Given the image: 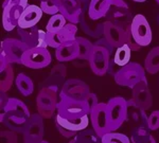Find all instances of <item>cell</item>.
Returning a JSON list of instances; mask_svg holds the SVG:
<instances>
[{
	"label": "cell",
	"instance_id": "cell-34",
	"mask_svg": "<svg viewBox=\"0 0 159 143\" xmlns=\"http://www.w3.org/2000/svg\"><path fill=\"white\" fill-rule=\"evenodd\" d=\"M102 143H130V139L127 136L120 132H110L101 137Z\"/></svg>",
	"mask_w": 159,
	"mask_h": 143
},
{
	"label": "cell",
	"instance_id": "cell-5",
	"mask_svg": "<svg viewBox=\"0 0 159 143\" xmlns=\"http://www.w3.org/2000/svg\"><path fill=\"white\" fill-rule=\"evenodd\" d=\"M89 118L88 114L84 116L83 118L69 120L63 118L60 114H56L55 117V126L57 128L58 132L65 138L75 137L79 132H83L84 129L88 128Z\"/></svg>",
	"mask_w": 159,
	"mask_h": 143
},
{
	"label": "cell",
	"instance_id": "cell-26",
	"mask_svg": "<svg viewBox=\"0 0 159 143\" xmlns=\"http://www.w3.org/2000/svg\"><path fill=\"white\" fill-rule=\"evenodd\" d=\"M15 85L20 93L24 96H29L34 91V84L28 75L25 73H19L15 78Z\"/></svg>",
	"mask_w": 159,
	"mask_h": 143
},
{
	"label": "cell",
	"instance_id": "cell-2",
	"mask_svg": "<svg viewBox=\"0 0 159 143\" xmlns=\"http://www.w3.org/2000/svg\"><path fill=\"white\" fill-rule=\"evenodd\" d=\"M60 96H57V89L46 86L40 89L36 96L37 111L43 119H50L57 110V103Z\"/></svg>",
	"mask_w": 159,
	"mask_h": 143
},
{
	"label": "cell",
	"instance_id": "cell-1",
	"mask_svg": "<svg viewBox=\"0 0 159 143\" xmlns=\"http://www.w3.org/2000/svg\"><path fill=\"white\" fill-rule=\"evenodd\" d=\"M57 103V114L63 118L75 120L90 114V108L85 101H75L60 93Z\"/></svg>",
	"mask_w": 159,
	"mask_h": 143
},
{
	"label": "cell",
	"instance_id": "cell-6",
	"mask_svg": "<svg viewBox=\"0 0 159 143\" xmlns=\"http://www.w3.org/2000/svg\"><path fill=\"white\" fill-rule=\"evenodd\" d=\"M27 44L16 38H7L1 42L0 53H3L10 64H21L25 53L29 50Z\"/></svg>",
	"mask_w": 159,
	"mask_h": 143
},
{
	"label": "cell",
	"instance_id": "cell-19",
	"mask_svg": "<svg viewBox=\"0 0 159 143\" xmlns=\"http://www.w3.org/2000/svg\"><path fill=\"white\" fill-rule=\"evenodd\" d=\"M55 56L61 63L76 60L79 57V44L76 39L64 42L57 49H55Z\"/></svg>",
	"mask_w": 159,
	"mask_h": 143
},
{
	"label": "cell",
	"instance_id": "cell-25",
	"mask_svg": "<svg viewBox=\"0 0 159 143\" xmlns=\"http://www.w3.org/2000/svg\"><path fill=\"white\" fill-rule=\"evenodd\" d=\"M14 83V68L13 64H9L7 67L0 69V91H9Z\"/></svg>",
	"mask_w": 159,
	"mask_h": 143
},
{
	"label": "cell",
	"instance_id": "cell-10",
	"mask_svg": "<svg viewBox=\"0 0 159 143\" xmlns=\"http://www.w3.org/2000/svg\"><path fill=\"white\" fill-rule=\"evenodd\" d=\"M110 51L101 45H94L92 55L89 60L91 71L98 76L105 75L109 70Z\"/></svg>",
	"mask_w": 159,
	"mask_h": 143
},
{
	"label": "cell",
	"instance_id": "cell-32",
	"mask_svg": "<svg viewBox=\"0 0 159 143\" xmlns=\"http://www.w3.org/2000/svg\"><path fill=\"white\" fill-rule=\"evenodd\" d=\"M66 24H67V19L61 13H58V14L51 16L47 24V27H46V30L47 32H60L66 25Z\"/></svg>",
	"mask_w": 159,
	"mask_h": 143
},
{
	"label": "cell",
	"instance_id": "cell-49",
	"mask_svg": "<svg viewBox=\"0 0 159 143\" xmlns=\"http://www.w3.org/2000/svg\"><path fill=\"white\" fill-rule=\"evenodd\" d=\"M24 143H31V142H24Z\"/></svg>",
	"mask_w": 159,
	"mask_h": 143
},
{
	"label": "cell",
	"instance_id": "cell-24",
	"mask_svg": "<svg viewBox=\"0 0 159 143\" xmlns=\"http://www.w3.org/2000/svg\"><path fill=\"white\" fill-rule=\"evenodd\" d=\"M148 127L145 126H137L133 129L132 136H130V142L132 143H157L153 135L151 134Z\"/></svg>",
	"mask_w": 159,
	"mask_h": 143
},
{
	"label": "cell",
	"instance_id": "cell-12",
	"mask_svg": "<svg viewBox=\"0 0 159 143\" xmlns=\"http://www.w3.org/2000/svg\"><path fill=\"white\" fill-rule=\"evenodd\" d=\"M60 93L75 101H85L87 96L90 93V89L83 81L79 78H70L63 84Z\"/></svg>",
	"mask_w": 159,
	"mask_h": 143
},
{
	"label": "cell",
	"instance_id": "cell-28",
	"mask_svg": "<svg viewBox=\"0 0 159 143\" xmlns=\"http://www.w3.org/2000/svg\"><path fill=\"white\" fill-rule=\"evenodd\" d=\"M79 44V60H89L94 49V45L89 39L84 37H76Z\"/></svg>",
	"mask_w": 159,
	"mask_h": 143
},
{
	"label": "cell",
	"instance_id": "cell-21",
	"mask_svg": "<svg viewBox=\"0 0 159 143\" xmlns=\"http://www.w3.org/2000/svg\"><path fill=\"white\" fill-rule=\"evenodd\" d=\"M111 0H90L88 7V16L91 20H99L107 15Z\"/></svg>",
	"mask_w": 159,
	"mask_h": 143
},
{
	"label": "cell",
	"instance_id": "cell-8",
	"mask_svg": "<svg viewBox=\"0 0 159 143\" xmlns=\"http://www.w3.org/2000/svg\"><path fill=\"white\" fill-rule=\"evenodd\" d=\"M106 17L108 18L107 20L114 22L115 25L123 28L124 30L129 27L133 20L130 19V11L129 7L123 0H111L110 9Z\"/></svg>",
	"mask_w": 159,
	"mask_h": 143
},
{
	"label": "cell",
	"instance_id": "cell-35",
	"mask_svg": "<svg viewBox=\"0 0 159 143\" xmlns=\"http://www.w3.org/2000/svg\"><path fill=\"white\" fill-rule=\"evenodd\" d=\"M47 42L49 47L57 49L65 42V39L61 34V32H47Z\"/></svg>",
	"mask_w": 159,
	"mask_h": 143
},
{
	"label": "cell",
	"instance_id": "cell-15",
	"mask_svg": "<svg viewBox=\"0 0 159 143\" xmlns=\"http://www.w3.org/2000/svg\"><path fill=\"white\" fill-rule=\"evenodd\" d=\"M133 102L139 109L148 110L152 107L153 99L148 89L147 78L141 81L133 88Z\"/></svg>",
	"mask_w": 159,
	"mask_h": 143
},
{
	"label": "cell",
	"instance_id": "cell-18",
	"mask_svg": "<svg viewBox=\"0 0 159 143\" xmlns=\"http://www.w3.org/2000/svg\"><path fill=\"white\" fill-rule=\"evenodd\" d=\"M24 7L20 6H7L3 9L2 13V25L7 32L13 31L18 27V22L24 12Z\"/></svg>",
	"mask_w": 159,
	"mask_h": 143
},
{
	"label": "cell",
	"instance_id": "cell-47",
	"mask_svg": "<svg viewBox=\"0 0 159 143\" xmlns=\"http://www.w3.org/2000/svg\"><path fill=\"white\" fill-rule=\"evenodd\" d=\"M38 143H50V142H48V141H45V140H42L40 142H38Z\"/></svg>",
	"mask_w": 159,
	"mask_h": 143
},
{
	"label": "cell",
	"instance_id": "cell-29",
	"mask_svg": "<svg viewBox=\"0 0 159 143\" xmlns=\"http://www.w3.org/2000/svg\"><path fill=\"white\" fill-rule=\"evenodd\" d=\"M130 56H132V49L129 47V45L124 44L116 49L114 56V64L120 66V67H124L127 64H129Z\"/></svg>",
	"mask_w": 159,
	"mask_h": 143
},
{
	"label": "cell",
	"instance_id": "cell-43",
	"mask_svg": "<svg viewBox=\"0 0 159 143\" xmlns=\"http://www.w3.org/2000/svg\"><path fill=\"white\" fill-rule=\"evenodd\" d=\"M9 96H7L6 92H1V98H0V108H1V110H3L4 107L7 106V102H9Z\"/></svg>",
	"mask_w": 159,
	"mask_h": 143
},
{
	"label": "cell",
	"instance_id": "cell-30",
	"mask_svg": "<svg viewBox=\"0 0 159 143\" xmlns=\"http://www.w3.org/2000/svg\"><path fill=\"white\" fill-rule=\"evenodd\" d=\"M66 76V67L63 64L53 67L51 70V74L49 78V84L47 86L49 87H53L55 89H58V84L65 78Z\"/></svg>",
	"mask_w": 159,
	"mask_h": 143
},
{
	"label": "cell",
	"instance_id": "cell-33",
	"mask_svg": "<svg viewBox=\"0 0 159 143\" xmlns=\"http://www.w3.org/2000/svg\"><path fill=\"white\" fill-rule=\"evenodd\" d=\"M39 7L43 13L51 15V16L61 13V7L58 0H45V1H40Z\"/></svg>",
	"mask_w": 159,
	"mask_h": 143
},
{
	"label": "cell",
	"instance_id": "cell-51",
	"mask_svg": "<svg viewBox=\"0 0 159 143\" xmlns=\"http://www.w3.org/2000/svg\"><path fill=\"white\" fill-rule=\"evenodd\" d=\"M158 22H159V17H158Z\"/></svg>",
	"mask_w": 159,
	"mask_h": 143
},
{
	"label": "cell",
	"instance_id": "cell-45",
	"mask_svg": "<svg viewBox=\"0 0 159 143\" xmlns=\"http://www.w3.org/2000/svg\"><path fill=\"white\" fill-rule=\"evenodd\" d=\"M133 1H135V2H144V1H147V0H133Z\"/></svg>",
	"mask_w": 159,
	"mask_h": 143
},
{
	"label": "cell",
	"instance_id": "cell-4",
	"mask_svg": "<svg viewBox=\"0 0 159 143\" xmlns=\"http://www.w3.org/2000/svg\"><path fill=\"white\" fill-rule=\"evenodd\" d=\"M107 114L110 125V132H116L127 119L129 105L122 96H115L107 102Z\"/></svg>",
	"mask_w": 159,
	"mask_h": 143
},
{
	"label": "cell",
	"instance_id": "cell-41",
	"mask_svg": "<svg viewBox=\"0 0 159 143\" xmlns=\"http://www.w3.org/2000/svg\"><path fill=\"white\" fill-rule=\"evenodd\" d=\"M85 102L87 103V105H88L89 108H90V111L99 104L98 96H97L96 93H92V92H90V93L88 94V96H87Z\"/></svg>",
	"mask_w": 159,
	"mask_h": 143
},
{
	"label": "cell",
	"instance_id": "cell-3",
	"mask_svg": "<svg viewBox=\"0 0 159 143\" xmlns=\"http://www.w3.org/2000/svg\"><path fill=\"white\" fill-rule=\"evenodd\" d=\"M144 68L138 63H129L115 73V81L118 85L134 88L138 83L145 80Z\"/></svg>",
	"mask_w": 159,
	"mask_h": 143
},
{
	"label": "cell",
	"instance_id": "cell-13",
	"mask_svg": "<svg viewBox=\"0 0 159 143\" xmlns=\"http://www.w3.org/2000/svg\"><path fill=\"white\" fill-rule=\"evenodd\" d=\"M39 114H31L24 135V142L38 143L43 137V122Z\"/></svg>",
	"mask_w": 159,
	"mask_h": 143
},
{
	"label": "cell",
	"instance_id": "cell-20",
	"mask_svg": "<svg viewBox=\"0 0 159 143\" xmlns=\"http://www.w3.org/2000/svg\"><path fill=\"white\" fill-rule=\"evenodd\" d=\"M0 120H1V123L6 125L10 131H13L17 132V134H24L25 131V127L28 125L29 118L25 116H18V114H11L2 112Z\"/></svg>",
	"mask_w": 159,
	"mask_h": 143
},
{
	"label": "cell",
	"instance_id": "cell-16",
	"mask_svg": "<svg viewBox=\"0 0 159 143\" xmlns=\"http://www.w3.org/2000/svg\"><path fill=\"white\" fill-rule=\"evenodd\" d=\"M43 10L40 7L35 6V4H29L22 12L20 16L18 28L20 29H29V28L36 27L40 19L43 17Z\"/></svg>",
	"mask_w": 159,
	"mask_h": 143
},
{
	"label": "cell",
	"instance_id": "cell-42",
	"mask_svg": "<svg viewBox=\"0 0 159 143\" xmlns=\"http://www.w3.org/2000/svg\"><path fill=\"white\" fill-rule=\"evenodd\" d=\"M49 47L48 46V42H47V31H43V30H39V38H38V45L37 48H47Z\"/></svg>",
	"mask_w": 159,
	"mask_h": 143
},
{
	"label": "cell",
	"instance_id": "cell-40",
	"mask_svg": "<svg viewBox=\"0 0 159 143\" xmlns=\"http://www.w3.org/2000/svg\"><path fill=\"white\" fill-rule=\"evenodd\" d=\"M7 6H20L25 9L29 6V3H28V0H4L2 3V9H4Z\"/></svg>",
	"mask_w": 159,
	"mask_h": 143
},
{
	"label": "cell",
	"instance_id": "cell-27",
	"mask_svg": "<svg viewBox=\"0 0 159 143\" xmlns=\"http://www.w3.org/2000/svg\"><path fill=\"white\" fill-rule=\"evenodd\" d=\"M144 68L150 74L159 72V46L154 47L148 53L144 60Z\"/></svg>",
	"mask_w": 159,
	"mask_h": 143
},
{
	"label": "cell",
	"instance_id": "cell-14",
	"mask_svg": "<svg viewBox=\"0 0 159 143\" xmlns=\"http://www.w3.org/2000/svg\"><path fill=\"white\" fill-rule=\"evenodd\" d=\"M103 35L111 48H119L125 44V30L109 20L103 24Z\"/></svg>",
	"mask_w": 159,
	"mask_h": 143
},
{
	"label": "cell",
	"instance_id": "cell-31",
	"mask_svg": "<svg viewBox=\"0 0 159 143\" xmlns=\"http://www.w3.org/2000/svg\"><path fill=\"white\" fill-rule=\"evenodd\" d=\"M75 143H102L101 137L94 132V129H84L83 132H79L75 137Z\"/></svg>",
	"mask_w": 159,
	"mask_h": 143
},
{
	"label": "cell",
	"instance_id": "cell-22",
	"mask_svg": "<svg viewBox=\"0 0 159 143\" xmlns=\"http://www.w3.org/2000/svg\"><path fill=\"white\" fill-rule=\"evenodd\" d=\"M2 112H4V114H18V116H25L28 117V118L31 117L28 106L25 105L21 100L16 98L9 99V102H7V106L4 107Z\"/></svg>",
	"mask_w": 159,
	"mask_h": 143
},
{
	"label": "cell",
	"instance_id": "cell-7",
	"mask_svg": "<svg viewBox=\"0 0 159 143\" xmlns=\"http://www.w3.org/2000/svg\"><path fill=\"white\" fill-rule=\"evenodd\" d=\"M130 32L141 47H147L152 42V29L143 15L137 14L130 24Z\"/></svg>",
	"mask_w": 159,
	"mask_h": 143
},
{
	"label": "cell",
	"instance_id": "cell-50",
	"mask_svg": "<svg viewBox=\"0 0 159 143\" xmlns=\"http://www.w3.org/2000/svg\"><path fill=\"white\" fill-rule=\"evenodd\" d=\"M39 1H45V0H39Z\"/></svg>",
	"mask_w": 159,
	"mask_h": 143
},
{
	"label": "cell",
	"instance_id": "cell-23",
	"mask_svg": "<svg viewBox=\"0 0 159 143\" xmlns=\"http://www.w3.org/2000/svg\"><path fill=\"white\" fill-rule=\"evenodd\" d=\"M18 35L20 40L28 45L29 48H37L38 38H39V29L36 27L29 29H20L18 28Z\"/></svg>",
	"mask_w": 159,
	"mask_h": 143
},
{
	"label": "cell",
	"instance_id": "cell-11",
	"mask_svg": "<svg viewBox=\"0 0 159 143\" xmlns=\"http://www.w3.org/2000/svg\"><path fill=\"white\" fill-rule=\"evenodd\" d=\"M90 123L100 137L110 132V125L107 114V103H99L90 111Z\"/></svg>",
	"mask_w": 159,
	"mask_h": 143
},
{
	"label": "cell",
	"instance_id": "cell-44",
	"mask_svg": "<svg viewBox=\"0 0 159 143\" xmlns=\"http://www.w3.org/2000/svg\"><path fill=\"white\" fill-rule=\"evenodd\" d=\"M80 2H81L82 4H85V3L88 2V0H80Z\"/></svg>",
	"mask_w": 159,
	"mask_h": 143
},
{
	"label": "cell",
	"instance_id": "cell-9",
	"mask_svg": "<svg viewBox=\"0 0 159 143\" xmlns=\"http://www.w3.org/2000/svg\"><path fill=\"white\" fill-rule=\"evenodd\" d=\"M51 54L45 48H30L22 57L21 65L31 69H43L50 65Z\"/></svg>",
	"mask_w": 159,
	"mask_h": 143
},
{
	"label": "cell",
	"instance_id": "cell-48",
	"mask_svg": "<svg viewBox=\"0 0 159 143\" xmlns=\"http://www.w3.org/2000/svg\"><path fill=\"white\" fill-rule=\"evenodd\" d=\"M155 1H156V2H157V3L159 4V0H155Z\"/></svg>",
	"mask_w": 159,
	"mask_h": 143
},
{
	"label": "cell",
	"instance_id": "cell-36",
	"mask_svg": "<svg viewBox=\"0 0 159 143\" xmlns=\"http://www.w3.org/2000/svg\"><path fill=\"white\" fill-rule=\"evenodd\" d=\"M61 34L63 35L65 42L67 40H75L76 39V32H78V28L74 24H66L65 27L61 30Z\"/></svg>",
	"mask_w": 159,
	"mask_h": 143
},
{
	"label": "cell",
	"instance_id": "cell-46",
	"mask_svg": "<svg viewBox=\"0 0 159 143\" xmlns=\"http://www.w3.org/2000/svg\"><path fill=\"white\" fill-rule=\"evenodd\" d=\"M68 143H75V139L73 138V139H72V140H70V141H69Z\"/></svg>",
	"mask_w": 159,
	"mask_h": 143
},
{
	"label": "cell",
	"instance_id": "cell-38",
	"mask_svg": "<svg viewBox=\"0 0 159 143\" xmlns=\"http://www.w3.org/2000/svg\"><path fill=\"white\" fill-rule=\"evenodd\" d=\"M0 143H17V132L13 131H2L0 132Z\"/></svg>",
	"mask_w": 159,
	"mask_h": 143
},
{
	"label": "cell",
	"instance_id": "cell-37",
	"mask_svg": "<svg viewBox=\"0 0 159 143\" xmlns=\"http://www.w3.org/2000/svg\"><path fill=\"white\" fill-rule=\"evenodd\" d=\"M125 44L129 45V47L132 49V51H138L140 50V48H142L136 42L134 36H133L132 32H130V25L125 29Z\"/></svg>",
	"mask_w": 159,
	"mask_h": 143
},
{
	"label": "cell",
	"instance_id": "cell-39",
	"mask_svg": "<svg viewBox=\"0 0 159 143\" xmlns=\"http://www.w3.org/2000/svg\"><path fill=\"white\" fill-rule=\"evenodd\" d=\"M148 126L150 131H157L159 128V110H154L148 116Z\"/></svg>",
	"mask_w": 159,
	"mask_h": 143
},
{
	"label": "cell",
	"instance_id": "cell-17",
	"mask_svg": "<svg viewBox=\"0 0 159 143\" xmlns=\"http://www.w3.org/2000/svg\"><path fill=\"white\" fill-rule=\"evenodd\" d=\"M61 14L70 24H78L82 14V3L80 0H58Z\"/></svg>",
	"mask_w": 159,
	"mask_h": 143
}]
</instances>
